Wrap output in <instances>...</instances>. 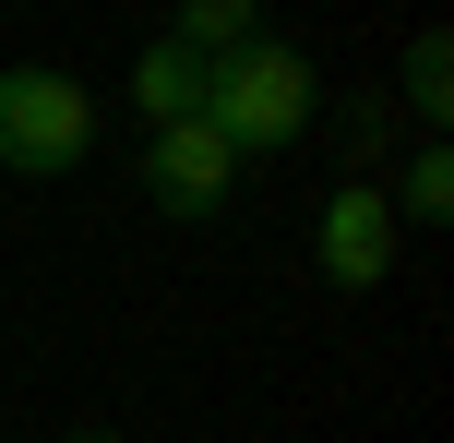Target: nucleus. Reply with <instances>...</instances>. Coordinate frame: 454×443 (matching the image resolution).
I'll list each match as a JSON object with an SVG mask.
<instances>
[{
    "label": "nucleus",
    "instance_id": "nucleus-4",
    "mask_svg": "<svg viewBox=\"0 0 454 443\" xmlns=\"http://www.w3.org/2000/svg\"><path fill=\"white\" fill-rule=\"evenodd\" d=\"M144 204L204 228V216H227V204H239V156H227L204 120H180V132H144Z\"/></svg>",
    "mask_w": 454,
    "mask_h": 443
},
{
    "label": "nucleus",
    "instance_id": "nucleus-5",
    "mask_svg": "<svg viewBox=\"0 0 454 443\" xmlns=\"http://www.w3.org/2000/svg\"><path fill=\"white\" fill-rule=\"evenodd\" d=\"M120 96H132L144 132H180V120H204V60H180L168 36H144L132 72H120Z\"/></svg>",
    "mask_w": 454,
    "mask_h": 443
},
{
    "label": "nucleus",
    "instance_id": "nucleus-8",
    "mask_svg": "<svg viewBox=\"0 0 454 443\" xmlns=\"http://www.w3.org/2000/svg\"><path fill=\"white\" fill-rule=\"evenodd\" d=\"M383 204H395V228H442L454 216V144H419V156L383 180Z\"/></svg>",
    "mask_w": 454,
    "mask_h": 443
},
{
    "label": "nucleus",
    "instance_id": "nucleus-6",
    "mask_svg": "<svg viewBox=\"0 0 454 443\" xmlns=\"http://www.w3.org/2000/svg\"><path fill=\"white\" fill-rule=\"evenodd\" d=\"M395 108L442 144V120H454V36H442V24H419V36H407V60H395Z\"/></svg>",
    "mask_w": 454,
    "mask_h": 443
},
{
    "label": "nucleus",
    "instance_id": "nucleus-2",
    "mask_svg": "<svg viewBox=\"0 0 454 443\" xmlns=\"http://www.w3.org/2000/svg\"><path fill=\"white\" fill-rule=\"evenodd\" d=\"M96 156V84L48 60H0V168L12 180H72Z\"/></svg>",
    "mask_w": 454,
    "mask_h": 443
},
{
    "label": "nucleus",
    "instance_id": "nucleus-1",
    "mask_svg": "<svg viewBox=\"0 0 454 443\" xmlns=\"http://www.w3.org/2000/svg\"><path fill=\"white\" fill-rule=\"evenodd\" d=\"M311 108H323V84H311V60H299L287 36H251L239 60L204 72V132H215L239 168L275 156V144H299V132H311Z\"/></svg>",
    "mask_w": 454,
    "mask_h": 443
},
{
    "label": "nucleus",
    "instance_id": "nucleus-7",
    "mask_svg": "<svg viewBox=\"0 0 454 443\" xmlns=\"http://www.w3.org/2000/svg\"><path fill=\"white\" fill-rule=\"evenodd\" d=\"M263 36V12H251V0H180V24H168V48H180V60H239V48Z\"/></svg>",
    "mask_w": 454,
    "mask_h": 443
},
{
    "label": "nucleus",
    "instance_id": "nucleus-3",
    "mask_svg": "<svg viewBox=\"0 0 454 443\" xmlns=\"http://www.w3.org/2000/svg\"><path fill=\"white\" fill-rule=\"evenodd\" d=\"M311 252H323V276H335V288H383V276H395L407 228H395V204H383V180H371V168H347V180L323 192Z\"/></svg>",
    "mask_w": 454,
    "mask_h": 443
},
{
    "label": "nucleus",
    "instance_id": "nucleus-9",
    "mask_svg": "<svg viewBox=\"0 0 454 443\" xmlns=\"http://www.w3.org/2000/svg\"><path fill=\"white\" fill-rule=\"evenodd\" d=\"M72 443H132V431H72Z\"/></svg>",
    "mask_w": 454,
    "mask_h": 443
}]
</instances>
